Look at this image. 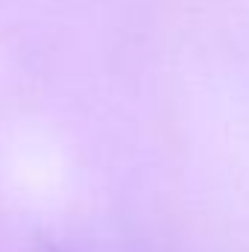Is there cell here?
I'll list each match as a JSON object with an SVG mask.
<instances>
[]
</instances>
